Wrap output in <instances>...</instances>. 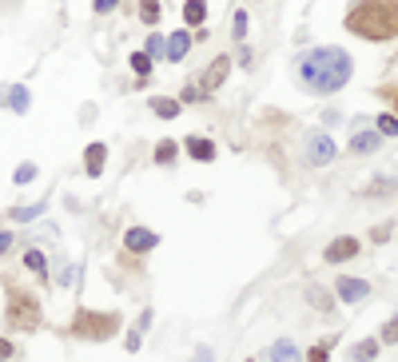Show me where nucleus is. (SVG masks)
I'll list each match as a JSON object with an SVG mask.
<instances>
[{
  "label": "nucleus",
  "instance_id": "nucleus-14",
  "mask_svg": "<svg viewBox=\"0 0 398 362\" xmlns=\"http://www.w3.org/2000/svg\"><path fill=\"white\" fill-rule=\"evenodd\" d=\"M382 147V132H359V136H350V156H370V152H379Z\"/></svg>",
  "mask_w": 398,
  "mask_h": 362
},
{
  "label": "nucleus",
  "instance_id": "nucleus-29",
  "mask_svg": "<svg viewBox=\"0 0 398 362\" xmlns=\"http://www.w3.org/2000/svg\"><path fill=\"white\" fill-rule=\"evenodd\" d=\"M52 267H56V271H52V283H56V287H72V263H64V259H60V263H52Z\"/></svg>",
  "mask_w": 398,
  "mask_h": 362
},
{
  "label": "nucleus",
  "instance_id": "nucleus-3",
  "mask_svg": "<svg viewBox=\"0 0 398 362\" xmlns=\"http://www.w3.org/2000/svg\"><path fill=\"white\" fill-rule=\"evenodd\" d=\"M40 299L28 295V291H8V302H4V327L8 331H36L40 327Z\"/></svg>",
  "mask_w": 398,
  "mask_h": 362
},
{
  "label": "nucleus",
  "instance_id": "nucleus-20",
  "mask_svg": "<svg viewBox=\"0 0 398 362\" xmlns=\"http://www.w3.org/2000/svg\"><path fill=\"white\" fill-rule=\"evenodd\" d=\"M48 211V203H32V207H8V219L12 223H32Z\"/></svg>",
  "mask_w": 398,
  "mask_h": 362
},
{
  "label": "nucleus",
  "instance_id": "nucleus-37",
  "mask_svg": "<svg viewBox=\"0 0 398 362\" xmlns=\"http://www.w3.org/2000/svg\"><path fill=\"white\" fill-rule=\"evenodd\" d=\"M4 359H12V343H8V338H0V362Z\"/></svg>",
  "mask_w": 398,
  "mask_h": 362
},
{
  "label": "nucleus",
  "instance_id": "nucleus-9",
  "mask_svg": "<svg viewBox=\"0 0 398 362\" xmlns=\"http://www.w3.org/2000/svg\"><path fill=\"white\" fill-rule=\"evenodd\" d=\"M338 156V147H334V140L327 136V132H315L311 140H307V163H331V159Z\"/></svg>",
  "mask_w": 398,
  "mask_h": 362
},
{
  "label": "nucleus",
  "instance_id": "nucleus-17",
  "mask_svg": "<svg viewBox=\"0 0 398 362\" xmlns=\"http://www.w3.org/2000/svg\"><path fill=\"white\" fill-rule=\"evenodd\" d=\"M271 362H302V354L291 338H279V343H271Z\"/></svg>",
  "mask_w": 398,
  "mask_h": 362
},
{
  "label": "nucleus",
  "instance_id": "nucleus-5",
  "mask_svg": "<svg viewBox=\"0 0 398 362\" xmlns=\"http://www.w3.org/2000/svg\"><path fill=\"white\" fill-rule=\"evenodd\" d=\"M0 108H8L12 116H28L32 111V92L24 84H0Z\"/></svg>",
  "mask_w": 398,
  "mask_h": 362
},
{
  "label": "nucleus",
  "instance_id": "nucleus-16",
  "mask_svg": "<svg viewBox=\"0 0 398 362\" xmlns=\"http://www.w3.org/2000/svg\"><path fill=\"white\" fill-rule=\"evenodd\" d=\"M203 20H207V0H183V24L203 28Z\"/></svg>",
  "mask_w": 398,
  "mask_h": 362
},
{
  "label": "nucleus",
  "instance_id": "nucleus-34",
  "mask_svg": "<svg viewBox=\"0 0 398 362\" xmlns=\"http://www.w3.org/2000/svg\"><path fill=\"white\" fill-rule=\"evenodd\" d=\"M327 359H331L327 347H311V354H307V362H327Z\"/></svg>",
  "mask_w": 398,
  "mask_h": 362
},
{
  "label": "nucleus",
  "instance_id": "nucleus-4",
  "mask_svg": "<svg viewBox=\"0 0 398 362\" xmlns=\"http://www.w3.org/2000/svg\"><path fill=\"white\" fill-rule=\"evenodd\" d=\"M124 327V318L111 315V311H76V318H72V334L76 338H88V343H108L111 334Z\"/></svg>",
  "mask_w": 398,
  "mask_h": 362
},
{
  "label": "nucleus",
  "instance_id": "nucleus-13",
  "mask_svg": "<svg viewBox=\"0 0 398 362\" xmlns=\"http://www.w3.org/2000/svg\"><path fill=\"white\" fill-rule=\"evenodd\" d=\"M188 52H191V28L172 32V36H168V52H163V60L179 64V60H188Z\"/></svg>",
  "mask_w": 398,
  "mask_h": 362
},
{
  "label": "nucleus",
  "instance_id": "nucleus-21",
  "mask_svg": "<svg viewBox=\"0 0 398 362\" xmlns=\"http://www.w3.org/2000/svg\"><path fill=\"white\" fill-rule=\"evenodd\" d=\"M143 52H147L152 60H163V52H168V36L152 28V32H147V40H143Z\"/></svg>",
  "mask_w": 398,
  "mask_h": 362
},
{
  "label": "nucleus",
  "instance_id": "nucleus-26",
  "mask_svg": "<svg viewBox=\"0 0 398 362\" xmlns=\"http://www.w3.org/2000/svg\"><path fill=\"white\" fill-rule=\"evenodd\" d=\"M36 175H40V168H36L32 159H24V163H16V172H12V183H16V188H24V183H32Z\"/></svg>",
  "mask_w": 398,
  "mask_h": 362
},
{
  "label": "nucleus",
  "instance_id": "nucleus-33",
  "mask_svg": "<svg viewBox=\"0 0 398 362\" xmlns=\"http://www.w3.org/2000/svg\"><path fill=\"white\" fill-rule=\"evenodd\" d=\"M382 343H398V318H395V323H386V327H382Z\"/></svg>",
  "mask_w": 398,
  "mask_h": 362
},
{
  "label": "nucleus",
  "instance_id": "nucleus-7",
  "mask_svg": "<svg viewBox=\"0 0 398 362\" xmlns=\"http://www.w3.org/2000/svg\"><path fill=\"white\" fill-rule=\"evenodd\" d=\"M227 76H231V56L223 52V56H215V60L207 64V72L199 76V88H203L207 96H211V92H219V88H223V80H227Z\"/></svg>",
  "mask_w": 398,
  "mask_h": 362
},
{
  "label": "nucleus",
  "instance_id": "nucleus-8",
  "mask_svg": "<svg viewBox=\"0 0 398 362\" xmlns=\"http://www.w3.org/2000/svg\"><path fill=\"white\" fill-rule=\"evenodd\" d=\"M183 156L195 159V163H215V156H219V147H215V140H207V136H183Z\"/></svg>",
  "mask_w": 398,
  "mask_h": 362
},
{
  "label": "nucleus",
  "instance_id": "nucleus-35",
  "mask_svg": "<svg viewBox=\"0 0 398 362\" xmlns=\"http://www.w3.org/2000/svg\"><path fill=\"white\" fill-rule=\"evenodd\" d=\"M370 239H374V243H386V239H390V223H386V227H374Z\"/></svg>",
  "mask_w": 398,
  "mask_h": 362
},
{
  "label": "nucleus",
  "instance_id": "nucleus-19",
  "mask_svg": "<svg viewBox=\"0 0 398 362\" xmlns=\"http://www.w3.org/2000/svg\"><path fill=\"white\" fill-rule=\"evenodd\" d=\"M179 152H183V147H179L175 140H159L156 143V163H159V168H175Z\"/></svg>",
  "mask_w": 398,
  "mask_h": 362
},
{
  "label": "nucleus",
  "instance_id": "nucleus-23",
  "mask_svg": "<svg viewBox=\"0 0 398 362\" xmlns=\"http://www.w3.org/2000/svg\"><path fill=\"white\" fill-rule=\"evenodd\" d=\"M127 64H132V72H136V76H152V68H156V60H152L143 48H136V52L127 56Z\"/></svg>",
  "mask_w": 398,
  "mask_h": 362
},
{
  "label": "nucleus",
  "instance_id": "nucleus-18",
  "mask_svg": "<svg viewBox=\"0 0 398 362\" xmlns=\"http://www.w3.org/2000/svg\"><path fill=\"white\" fill-rule=\"evenodd\" d=\"M136 16H140L147 28H156L159 16H163V4H159V0H136Z\"/></svg>",
  "mask_w": 398,
  "mask_h": 362
},
{
  "label": "nucleus",
  "instance_id": "nucleus-15",
  "mask_svg": "<svg viewBox=\"0 0 398 362\" xmlns=\"http://www.w3.org/2000/svg\"><path fill=\"white\" fill-rule=\"evenodd\" d=\"M147 108L156 111L159 120H175V116L183 111V104H179V96H152V100H147Z\"/></svg>",
  "mask_w": 398,
  "mask_h": 362
},
{
  "label": "nucleus",
  "instance_id": "nucleus-39",
  "mask_svg": "<svg viewBox=\"0 0 398 362\" xmlns=\"http://www.w3.org/2000/svg\"><path fill=\"white\" fill-rule=\"evenodd\" d=\"M382 96H386V100H390V104L398 108V88H382Z\"/></svg>",
  "mask_w": 398,
  "mask_h": 362
},
{
  "label": "nucleus",
  "instance_id": "nucleus-10",
  "mask_svg": "<svg viewBox=\"0 0 398 362\" xmlns=\"http://www.w3.org/2000/svg\"><path fill=\"white\" fill-rule=\"evenodd\" d=\"M104 168H108V143L92 140L88 147H84V175H88V179H100Z\"/></svg>",
  "mask_w": 398,
  "mask_h": 362
},
{
  "label": "nucleus",
  "instance_id": "nucleus-1",
  "mask_svg": "<svg viewBox=\"0 0 398 362\" xmlns=\"http://www.w3.org/2000/svg\"><path fill=\"white\" fill-rule=\"evenodd\" d=\"M295 76L311 96H334L354 76V60L347 48H311L295 64Z\"/></svg>",
  "mask_w": 398,
  "mask_h": 362
},
{
  "label": "nucleus",
  "instance_id": "nucleus-25",
  "mask_svg": "<svg viewBox=\"0 0 398 362\" xmlns=\"http://www.w3.org/2000/svg\"><path fill=\"white\" fill-rule=\"evenodd\" d=\"M247 28H251L247 12H243V8H235V16H231V40H235V44H243V40H247Z\"/></svg>",
  "mask_w": 398,
  "mask_h": 362
},
{
  "label": "nucleus",
  "instance_id": "nucleus-27",
  "mask_svg": "<svg viewBox=\"0 0 398 362\" xmlns=\"http://www.w3.org/2000/svg\"><path fill=\"white\" fill-rule=\"evenodd\" d=\"M203 100H211V96H207L199 84H191V80L179 88V104H203Z\"/></svg>",
  "mask_w": 398,
  "mask_h": 362
},
{
  "label": "nucleus",
  "instance_id": "nucleus-22",
  "mask_svg": "<svg viewBox=\"0 0 398 362\" xmlns=\"http://www.w3.org/2000/svg\"><path fill=\"white\" fill-rule=\"evenodd\" d=\"M24 267H28L32 275H40V279H44V275H48V259H44V251H40V247H28V251H24Z\"/></svg>",
  "mask_w": 398,
  "mask_h": 362
},
{
  "label": "nucleus",
  "instance_id": "nucleus-38",
  "mask_svg": "<svg viewBox=\"0 0 398 362\" xmlns=\"http://www.w3.org/2000/svg\"><path fill=\"white\" fill-rule=\"evenodd\" d=\"M191 362H211V350H207V347H199V350H195V359H191Z\"/></svg>",
  "mask_w": 398,
  "mask_h": 362
},
{
  "label": "nucleus",
  "instance_id": "nucleus-11",
  "mask_svg": "<svg viewBox=\"0 0 398 362\" xmlns=\"http://www.w3.org/2000/svg\"><path fill=\"white\" fill-rule=\"evenodd\" d=\"M359 255V239H350V235H338L327 243V251H323V259L327 263H347V259H354Z\"/></svg>",
  "mask_w": 398,
  "mask_h": 362
},
{
  "label": "nucleus",
  "instance_id": "nucleus-32",
  "mask_svg": "<svg viewBox=\"0 0 398 362\" xmlns=\"http://www.w3.org/2000/svg\"><path fill=\"white\" fill-rule=\"evenodd\" d=\"M116 8H120V0H92L96 16H108V12H116Z\"/></svg>",
  "mask_w": 398,
  "mask_h": 362
},
{
  "label": "nucleus",
  "instance_id": "nucleus-6",
  "mask_svg": "<svg viewBox=\"0 0 398 362\" xmlns=\"http://www.w3.org/2000/svg\"><path fill=\"white\" fill-rule=\"evenodd\" d=\"M159 247V231H152V227H127L124 231V251L132 255H147Z\"/></svg>",
  "mask_w": 398,
  "mask_h": 362
},
{
  "label": "nucleus",
  "instance_id": "nucleus-31",
  "mask_svg": "<svg viewBox=\"0 0 398 362\" xmlns=\"http://www.w3.org/2000/svg\"><path fill=\"white\" fill-rule=\"evenodd\" d=\"M382 136H398V116H379V124H374Z\"/></svg>",
  "mask_w": 398,
  "mask_h": 362
},
{
  "label": "nucleus",
  "instance_id": "nucleus-30",
  "mask_svg": "<svg viewBox=\"0 0 398 362\" xmlns=\"http://www.w3.org/2000/svg\"><path fill=\"white\" fill-rule=\"evenodd\" d=\"M307 299H311V307H318V311H331V307H334L331 295H327L323 287H311V291H307Z\"/></svg>",
  "mask_w": 398,
  "mask_h": 362
},
{
  "label": "nucleus",
  "instance_id": "nucleus-28",
  "mask_svg": "<svg viewBox=\"0 0 398 362\" xmlns=\"http://www.w3.org/2000/svg\"><path fill=\"white\" fill-rule=\"evenodd\" d=\"M374 354H379V338H366V343H359L350 350V362H370Z\"/></svg>",
  "mask_w": 398,
  "mask_h": 362
},
{
  "label": "nucleus",
  "instance_id": "nucleus-36",
  "mask_svg": "<svg viewBox=\"0 0 398 362\" xmlns=\"http://www.w3.org/2000/svg\"><path fill=\"white\" fill-rule=\"evenodd\" d=\"M12 231H0V255H8V247H12Z\"/></svg>",
  "mask_w": 398,
  "mask_h": 362
},
{
  "label": "nucleus",
  "instance_id": "nucleus-2",
  "mask_svg": "<svg viewBox=\"0 0 398 362\" xmlns=\"http://www.w3.org/2000/svg\"><path fill=\"white\" fill-rule=\"evenodd\" d=\"M343 28L370 44H386L398 36V4L395 0H354L343 16Z\"/></svg>",
  "mask_w": 398,
  "mask_h": 362
},
{
  "label": "nucleus",
  "instance_id": "nucleus-24",
  "mask_svg": "<svg viewBox=\"0 0 398 362\" xmlns=\"http://www.w3.org/2000/svg\"><path fill=\"white\" fill-rule=\"evenodd\" d=\"M147 327H152V311H143V315H140V323H136V327H132V334H127V350H132V354L140 350L143 331H147Z\"/></svg>",
  "mask_w": 398,
  "mask_h": 362
},
{
  "label": "nucleus",
  "instance_id": "nucleus-12",
  "mask_svg": "<svg viewBox=\"0 0 398 362\" xmlns=\"http://www.w3.org/2000/svg\"><path fill=\"white\" fill-rule=\"evenodd\" d=\"M334 291H338V299L343 302H363L366 295H370V283H366V279H350V275H343V279L334 283Z\"/></svg>",
  "mask_w": 398,
  "mask_h": 362
}]
</instances>
